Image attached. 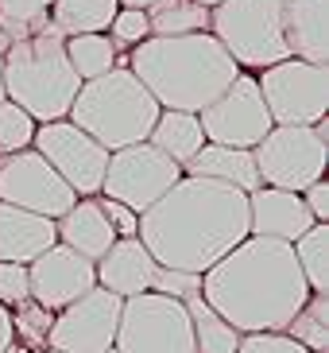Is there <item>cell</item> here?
<instances>
[{
    "label": "cell",
    "instance_id": "obj_41",
    "mask_svg": "<svg viewBox=\"0 0 329 353\" xmlns=\"http://www.w3.org/2000/svg\"><path fill=\"white\" fill-rule=\"evenodd\" d=\"M194 4H202V8H217L221 0H194Z\"/></svg>",
    "mask_w": 329,
    "mask_h": 353
},
{
    "label": "cell",
    "instance_id": "obj_1",
    "mask_svg": "<svg viewBox=\"0 0 329 353\" xmlns=\"http://www.w3.org/2000/svg\"><path fill=\"white\" fill-rule=\"evenodd\" d=\"M136 237L159 268L202 276L248 237V194L217 179L182 175L140 214Z\"/></svg>",
    "mask_w": 329,
    "mask_h": 353
},
{
    "label": "cell",
    "instance_id": "obj_42",
    "mask_svg": "<svg viewBox=\"0 0 329 353\" xmlns=\"http://www.w3.org/2000/svg\"><path fill=\"white\" fill-rule=\"evenodd\" d=\"M12 353H28V350H23V345H12Z\"/></svg>",
    "mask_w": 329,
    "mask_h": 353
},
{
    "label": "cell",
    "instance_id": "obj_32",
    "mask_svg": "<svg viewBox=\"0 0 329 353\" xmlns=\"http://www.w3.org/2000/svg\"><path fill=\"white\" fill-rule=\"evenodd\" d=\"M147 35H151V28H147V12H140V8H116L113 23H109V43H113L116 51H120V47H136V43H144Z\"/></svg>",
    "mask_w": 329,
    "mask_h": 353
},
{
    "label": "cell",
    "instance_id": "obj_27",
    "mask_svg": "<svg viewBox=\"0 0 329 353\" xmlns=\"http://www.w3.org/2000/svg\"><path fill=\"white\" fill-rule=\"evenodd\" d=\"M66 47V59H70L74 74L89 82V78H101L105 70H113L116 66V47L109 43L105 32H85V35H66L62 39Z\"/></svg>",
    "mask_w": 329,
    "mask_h": 353
},
{
    "label": "cell",
    "instance_id": "obj_7",
    "mask_svg": "<svg viewBox=\"0 0 329 353\" xmlns=\"http://www.w3.org/2000/svg\"><path fill=\"white\" fill-rule=\"evenodd\" d=\"M329 121L318 125H271L268 136L252 148L259 183L279 190H306L310 183L326 179L329 156Z\"/></svg>",
    "mask_w": 329,
    "mask_h": 353
},
{
    "label": "cell",
    "instance_id": "obj_40",
    "mask_svg": "<svg viewBox=\"0 0 329 353\" xmlns=\"http://www.w3.org/2000/svg\"><path fill=\"white\" fill-rule=\"evenodd\" d=\"M147 4L151 0H116V8H140V12H147Z\"/></svg>",
    "mask_w": 329,
    "mask_h": 353
},
{
    "label": "cell",
    "instance_id": "obj_4",
    "mask_svg": "<svg viewBox=\"0 0 329 353\" xmlns=\"http://www.w3.org/2000/svg\"><path fill=\"white\" fill-rule=\"evenodd\" d=\"M62 39L66 35L54 23H47L43 32L8 43V54H4V97L20 105L35 125L62 121L82 85Z\"/></svg>",
    "mask_w": 329,
    "mask_h": 353
},
{
    "label": "cell",
    "instance_id": "obj_25",
    "mask_svg": "<svg viewBox=\"0 0 329 353\" xmlns=\"http://www.w3.org/2000/svg\"><path fill=\"white\" fill-rule=\"evenodd\" d=\"M290 249H295V260H299L302 276H306V288L314 295H329V225L326 221H314L299 241H290Z\"/></svg>",
    "mask_w": 329,
    "mask_h": 353
},
{
    "label": "cell",
    "instance_id": "obj_11",
    "mask_svg": "<svg viewBox=\"0 0 329 353\" xmlns=\"http://www.w3.org/2000/svg\"><path fill=\"white\" fill-rule=\"evenodd\" d=\"M31 148L66 179V187L74 194H82V198L101 194V179H105V167H109V148H101L89 132L70 125L66 117L62 121H47V125H35Z\"/></svg>",
    "mask_w": 329,
    "mask_h": 353
},
{
    "label": "cell",
    "instance_id": "obj_18",
    "mask_svg": "<svg viewBox=\"0 0 329 353\" xmlns=\"http://www.w3.org/2000/svg\"><path fill=\"white\" fill-rule=\"evenodd\" d=\"M283 39L295 59L329 66V0H283Z\"/></svg>",
    "mask_w": 329,
    "mask_h": 353
},
{
    "label": "cell",
    "instance_id": "obj_24",
    "mask_svg": "<svg viewBox=\"0 0 329 353\" xmlns=\"http://www.w3.org/2000/svg\"><path fill=\"white\" fill-rule=\"evenodd\" d=\"M116 16V0H51V23L62 35L109 32Z\"/></svg>",
    "mask_w": 329,
    "mask_h": 353
},
{
    "label": "cell",
    "instance_id": "obj_2",
    "mask_svg": "<svg viewBox=\"0 0 329 353\" xmlns=\"http://www.w3.org/2000/svg\"><path fill=\"white\" fill-rule=\"evenodd\" d=\"M198 295L237 334H275L287 330L295 311L310 299V288L287 241L248 233L237 249L202 272Z\"/></svg>",
    "mask_w": 329,
    "mask_h": 353
},
{
    "label": "cell",
    "instance_id": "obj_20",
    "mask_svg": "<svg viewBox=\"0 0 329 353\" xmlns=\"http://www.w3.org/2000/svg\"><path fill=\"white\" fill-rule=\"evenodd\" d=\"M54 229H59V245L74 249L85 260H101L109 252V245L116 241V233H113V225H109V218H105V210L97 198L74 202L62 218H54Z\"/></svg>",
    "mask_w": 329,
    "mask_h": 353
},
{
    "label": "cell",
    "instance_id": "obj_39",
    "mask_svg": "<svg viewBox=\"0 0 329 353\" xmlns=\"http://www.w3.org/2000/svg\"><path fill=\"white\" fill-rule=\"evenodd\" d=\"M8 35H4V32H0V97H4V54H8Z\"/></svg>",
    "mask_w": 329,
    "mask_h": 353
},
{
    "label": "cell",
    "instance_id": "obj_14",
    "mask_svg": "<svg viewBox=\"0 0 329 353\" xmlns=\"http://www.w3.org/2000/svg\"><path fill=\"white\" fill-rule=\"evenodd\" d=\"M198 125L206 132L209 144H229V148H256L271 128V113L259 97L256 78L237 74L221 97L198 113Z\"/></svg>",
    "mask_w": 329,
    "mask_h": 353
},
{
    "label": "cell",
    "instance_id": "obj_34",
    "mask_svg": "<svg viewBox=\"0 0 329 353\" xmlns=\"http://www.w3.org/2000/svg\"><path fill=\"white\" fill-rule=\"evenodd\" d=\"M237 353H310L306 345H299L290 334L275 330V334H240V345Z\"/></svg>",
    "mask_w": 329,
    "mask_h": 353
},
{
    "label": "cell",
    "instance_id": "obj_6",
    "mask_svg": "<svg viewBox=\"0 0 329 353\" xmlns=\"http://www.w3.org/2000/svg\"><path fill=\"white\" fill-rule=\"evenodd\" d=\"M209 28L237 66L264 70L290 59L283 39V0H221L209 8Z\"/></svg>",
    "mask_w": 329,
    "mask_h": 353
},
{
    "label": "cell",
    "instance_id": "obj_5",
    "mask_svg": "<svg viewBox=\"0 0 329 353\" xmlns=\"http://www.w3.org/2000/svg\"><path fill=\"white\" fill-rule=\"evenodd\" d=\"M155 117H159V101L144 90V82L128 66H113L101 78L78 85L66 121L89 132L101 148L116 152V148L147 140Z\"/></svg>",
    "mask_w": 329,
    "mask_h": 353
},
{
    "label": "cell",
    "instance_id": "obj_26",
    "mask_svg": "<svg viewBox=\"0 0 329 353\" xmlns=\"http://www.w3.org/2000/svg\"><path fill=\"white\" fill-rule=\"evenodd\" d=\"M147 28H151V35L209 32V8H202L194 0H151L147 4Z\"/></svg>",
    "mask_w": 329,
    "mask_h": 353
},
{
    "label": "cell",
    "instance_id": "obj_21",
    "mask_svg": "<svg viewBox=\"0 0 329 353\" xmlns=\"http://www.w3.org/2000/svg\"><path fill=\"white\" fill-rule=\"evenodd\" d=\"M182 175H202V179H217V183H229V187L252 194L259 183L256 159H252V148H229V144H202L194 156L182 163Z\"/></svg>",
    "mask_w": 329,
    "mask_h": 353
},
{
    "label": "cell",
    "instance_id": "obj_23",
    "mask_svg": "<svg viewBox=\"0 0 329 353\" xmlns=\"http://www.w3.org/2000/svg\"><path fill=\"white\" fill-rule=\"evenodd\" d=\"M182 303H186V314H190V330H194V353H237L240 334L202 295H190Z\"/></svg>",
    "mask_w": 329,
    "mask_h": 353
},
{
    "label": "cell",
    "instance_id": "obj_17",
    "mask_svg": "<svg viewBox=\"0 0 329 353\" xmlns=\"http://www.w3.org/2000/svg\"><path fill=\"white\" fill-rule=\"evenodd\" d=\"M155 268H159V264L151 260V252L144 249L140 237H116L101 260H93L97 283H101L105 291L120 295V299L140 295V291H151Z\"/></svg>",
    "mask_w": 329,
    "mask_h": 353
},
{
    "label": "cell",
    "instance_id": "obj_35",
    "mask_svg": "<svg viewBox=\"0 0 329 353\" xmlns=\"http://www.w3.org/2000/svg\"><path fill=\"white\" fill-rule=\"evenodd\" d=\"M151 291H163V295H175V299H190V295L202 291V276H194V272H178V268H155Z\"/></svg>",
    "mask_w": 329,
    "mask_h": 353
},
{
    "label": "cell",
    "instance_id": "obj_3",
    "mask_svg": "<svg viewBox=\"0 0 329 353\" xmlns=\"http://www.w3.org/2000/svg\"><path fill=\"white\" fill-rule=\"evenodd\" d=\"M128 70L144 82L159 109L202 113L213 97H221L240 74L233 54L209 32L190 35H147L128 54Z\"/></svg>",
    "mask_w": 329,
    "mask_h": 353
},
{
    "label": "cell",
    "instance_id": "obj_12",
    "mask_svg": "<svg viewBox=\"0 0 329 353\" xmlns=\"http://www.w3.org/2000/svg\"><path fill=\"white\" fill-rule=\"evenodd\" d=\"M0 202H12L43 218H62L78 202V194L35 148H23V152L0 156Z\"/></svg>",
    "mask_w": 329,
    "mask_h": 353
},
{
    "label": "cell",
    "instance_id": "obj_19",
    "mask_svg": "<svg viewBox=\"0 0 329 353\" xmlns=\"http://www.w3.org/2000/svg\"><path fill=\"white\" fill-rule=\"evenodd\" d=\"M54 241H59L54 218H43V214L20 210L12 202H0V260L31 264L39 252L51 249Z\"/></svg>",
    "mask_w": 329,
    "mask_h": 353
},
{
    "label": "cell",
    "instance_id": "obj_15",
    "mask_svg": "<svg viewBox=\"0 0 329 353\" xmlns=\"http://www.w3.org/2000/svg\"><path fill=\"white\" fill-rule=\"evenodd\" d=\"M28 288L43 311H62L74 299H82L89 288H97V272H93V260L54 241L51 249L28 264Z\"/></svg>",
    "mask_w": 329,
    "mask_h": 353
},
{
    "label": "cell",
    "instance_id": "obj_31",
    "mask_svg": "<svg viewBox=\"0 0 329 353\" xmlns=\"http://www.w3.org/2000/svg\"><path fill=\"white\" fill-rule=\"evenodd\" d=\"M12 330L16 338H23L28 345H47V330H51V311H43L35 299H23L16 307V319H12Z\"/></svg>",
    "mask_w": 329,
    "mask_h": 353
},
{
    "label": "cell",
    "instance_id": "obj_29",
    "mask_svg": "<svg viewBox=\"0 0 329 353\" xmlns=\"http://www.w3.org/2000/svg\"><path fill=\"white\" fill-rule=\"evenodd\" d=\"M51 23V0H0V32L12 43L28 39Z\"/></svg>",
    "mask_w": 329,
    "mask_h": 353
},
{
    "label": "cell",
    "instance_id": "obj_16",
    "mask_svg": "<svg viewBox=\"0 0 329 353\" xmlns=\"http://www.w3.org/2000/svg\"><path fill=\"white\" fill-rule=\"evenodd\" d=\"M314 225L306 202L299 190H279V187H256L248 194V233L271 241H299Z\"/></svg>",
    "mask_w": 329,
    "mask_h": 353
},
{
    "label": "cell",
    "instance_id": "obj_13",
    "mask_svg": "<svg viewBox=\"0 0 329 353\" xmlns=\"http://www.w3.org/2000/svg\"><path fill=\"white\" fill-rule=\"evenodd\" d=\"M120 295L105 291L101 283L89 288L82 299L62 307L59 319H51L47 350L59 353H105L116 342V322H120Z\"/></svg>",
    "mask_w": 329,
    "mask_h": 353
},
{
    "label": "cell",
    "instance_id": "obj_10",
    "mask_svg": "<svg viewBox=\"0 0 329 353\" xmlns=\"http://www.w3.org/2000/svg\"><path fill=\"white\" fill-rule=\"evenodd\" d=\"M182 179V167L171 156H163L155 144L140 140V144L116 148L109 152V167L101 179V194L124 202L128 210L144 214L147 206H155L167 190Z\"/></svg>",
    "mask_w": 329,
    "mask_h": 353
},
{
    "label": "cell",
    "instance_id": "obj_44",
    "mask_svg": "<svg viewBox=\"0 0 329 353\" xmlns=\"http://www.w3.org/2000/svg\"><path fill=\"white\" fill-rule=\"evenodd\" d=\"M105 353H116V350H105Z\"/></svg>",
    "mask_w": 329,
    "mask_h": 353
},
{
    "label": "cell",
    "instance_id": "obj_33",
    "mask_svg": "<svg viewBox=\"0 0 329 353\" xmlns=\"http://www.w3.org/2000/svg\"><path fill=\"white\" fill-rule=\"evenodd\" d=\"M23 299H31L28 288V264H12V260H0V303L4 307H20Z\"/></svg>",
    "mask_w": 329,
    "mask_h": 353
},
{
    "label": "cell",
    "instance_id": "obj_43",
    "mask_svg": "<svg viewBox=\"0 0 329 353\" xmlns=\"http://www.w3.org/2000/svg\"><path fill=\"white\" fill-rule=\"evenodd\" d=\"M43 353H59V350H43Z\"/></svg>",
    "mask_w": 329,
    "mask_h": 353
},
{
    "label": "cell",
    "instance_id": "obj_37",
    "mask_svg": "<svg viewBox=\"0 0 329 353\" xmlns=\"http://www.w3.org/2000/svg\"><path fill=\"white\" fill-rule=\"evenodd\" d=\"M302 202H306V210H310L314 221H329V187H326V179L310 183V187L302 190Z\"/></svg>",
    "mask_w": 329,
    "mask_h": 353
},
{
    "label": "cell",
    "instance_id": "obj_30",
    "mask_svg": "<svg viewBox=\"0 0 329 353\" xmlns=\"http://www.w3.org/2000/svg\"><path fill=\"white\" fill-rule=\"evenodd\" d=\"M31 136H35V121L16 101L0 97V156H12V152L31 148Z\"/></svg>",
    "mask_w": 329,
    "mask_h": 353
},
{
    "label": "cell",
    "instance_id": "obj_36",
    "mask_svg": "<svg viewBox=\"0 0 329 353\" xmlns=\"http://www.w3.org/2000/svg\"><path fill=\"white\" fill-rule=\"evenodd\" d=\"M101 210H105V218H109L116 237H136V229H140V214L136 210H128L116 198H101Z\"/></svg>",
    "mask_w": 329,
    "mask_h": 353
},
{
    "label": "cell",
    "instance_id": "obj_9",
    "mask_svg": "<svg viewBox=\"0 0 329 353\" xmlns=\"http://www.w3.org/2000/svg\"><path fill=\"white\" fill-rule=\"evenodd\" d=\"M256 85L271 113V125H318V121H326L329 66L302 63L290 54L275 66H264Z\"/></svg>",
    "mask_w": 329,
    "mask_h": 353
},
{
    "label": "cell",
    "instance_id": "obj_22",
    "mask_svg": "<svg viewBox=\"0 0 329 353\" xmlns=\"http://www.w3.org/2000/svg\"><path fill=\"white\" fill-rule=\"evenodd\" d=\"M147 144H155L163 156H171L178 167L194 156L198 148L206 144V132L198 125V113H178V109H159L151 132H147Z\"/></svg>",
    "mask_w": 329,
    "mask_h": 353
},
{
    "label": "cell",
    "instance_id": "obj_28",
    "mask_svg": "<svg viewBox=\"0 0 329 353\" xmlns=\"http://www.w3.org/2000/svg\"><path fill=\"white\" fill-rule=\"evenodd\" d=\"M283 334H290L310 353H326L329 350V295H314L310 291V299L295 311V319L287 322Z\"/></svg>",
    "mask_w": 329,
    "mask_h": 353
},
{
    "label": "cell",
    "instance_id": "obj_8",
    "mask_svg": "<svg viewBox=\"0 0 329 353\" xmlns=\"http://www.w3.org/2000/svg\"><path fill=\"white\" fill-rule=\"evenodd\" d=\"M116 353H194L186 303L163 291H140L120 303Z\"/></svg>",
    "mask_w": 329,
    "mask_h": 353
},
{
    "label": "cell",
    "instance_id": "obj_38",
    "mask_svg": "<svg viewBox=\"0 0 329 353\" xmlns=\"http://www.w3.org/2000/svg\"><path fill=\"white\" fill-rule=\"evenodd\" d=\"M16 345V330H12V311L0 303V353H12Z\"/></svg>",
    "mask_w": 329,
    "mask_h": 353
}]
</instances>
